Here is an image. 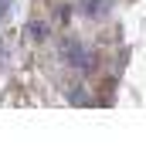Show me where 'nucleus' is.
Masks as SVG:
<instances>
[{"label": "nucleus", "mask_w": 146, "mask_h": 146, "mask_svg": "<svg viewBox=\"0 0 146 146\" xmlns=\"http://www.w3.org/2000/svg\"><path fill=\"white\" fill-rule=\"evenodd\" d=\"M61 58L72 65V68H78L82 75H92V68H95V58L85 51V44L82 41H75V37H65V44H61Z\"/></svg>", "instance_id": "1"}, {"label": "nucleus", "mask_w": 146, "mask_h": 146, "mask_svg": "<svg viewBox=\"0 0 146 146\" xmlns=\"http://www.w3.org/2000/svg\"><path fill=\"white\" fill-rule=\"evenodd\" d=\"M109 10H112V0H82V14H85V17H92V21L106 17Z\"/></svg>", "instance_id": "2"}, {"label": "nucleus", "mask_w": 146, "mask_h": 146, "mask_svg": "<svg viewBox=\"0 0 146 146\" xmlns=\"http://www.w3.org/2000/svg\"><path fill=\"white\" fill-rule=\"evenodd\" d=\"M27 34L34 37V41H44V37H48V24H41V21H34V24L27 27Z\"/></svg>", "instance_id": "3"}, {"label": "nucleus", "mask_w": 146, "mask_h": 146, "mask_svg": "<svg viewBox=\"0 0 146 146\" xmlns=\"http://www.w3.org/2000/svg\"><path fill=\"white\" fill-rule=\"evenodd\" d=\"M72 102H75V106H85V92H82V88H75V92H72Z\"/></svg>", "instance_id": "4"}, {"label": "nucleus", "mask_w": 146, "mask_h": 146, "mask_svg": "<svg viewBox=\"0 0 146 146\" xmlns=\"http://www.w3.org/2000/svg\"><path fill=\"white\" fill-rule=\"evenodd\" d=\"M10 7H14V0H0V17H7V14H10Z\"/></svg>", "instance_id": "5"}]
</instances>
